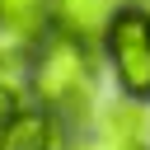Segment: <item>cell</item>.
<instances>
[{
	"mask_svg": "<svg viewBox=\"0 0 150 150\" xmlns=\"http://www.w3.org/2000/svg\"><path fill=\"white\" fill-rule=\"evenodd\" d=\"M103 47H108V66L117 75L122 98L145 103L150 98V9L122 5L103 33Z\"/></svg>",
	"mask_w": 150,
	"mask_h": 150,
	"instance_id": "2",
	"label": "cell"
},
{
	"mask_svg": "<svg viewBox=\"0 0 150 150\" xmlns=\"http://www.w3.org/2000/svg\"><path fill=\"white\" fill-rule=\"evenodd\" d=\"M28 89L38 98V108H47L56 122H89L94 117V94H98V75H94V42L52 28L33 52H28Z\"/></svg>",
	"mask_w": 150,
	"mask_h": 150,
	"instance_id": "1",
	"label": "cell"
},
{
	"mask_svg": "<svg viewBox=\"0 0 150 150\" xmlns=\"http://www.w3.org/2000/svg\"><path fill=\"white\" fill-rule=\"evenodd\" d=\"M56 28V0H0V47L33 52Z\"/></svg>",
	"mask_w": 150,
	"mask_h": 150,
	"instance_id": "3",
	"label": "cell"
},
{
	"mask_svg": "<svg viewBox=\"0 0 150 150\" xmlns=\"http://www.w3.org/2000/svg\"><path fill=\"white\" fill-rule=\"evenodd\" d=\"M19 108H23V98H19V84H9V80H0V131L19 117Z\"/></svg>",
	"mask_w": 150,
	"mask_h": 150,
	"instance_id": "6",
	"label": "cell"
},
{
	"mask_svg": "<svg viewBox=\"0 0 150 150\" xmlns=\"http://www.w3.org/2000/svg\"><path fill=\"white\" fill-rule=\"evenodd\" d=\"M122 5L127 0H56V28H66L84 42H103V33Z\"/></svg>",
	"mask_w": 150,
	"mask_h": 150,
	"instance_id": "4",
	"label": "cell"
},
{
	"mask_svg": "<svg viewBox=\"0 0 150 150\" xmlns=\"http://www.w3.org/2000/svg\"><path fill=\"white\" fill-rule=\"evenodd\" d=\"M127 5H141V9H150V0H127Z\"/></svg>",
	"mask_w": 150,
	"mask_h": 150,
	"instance_id": "7",
	"label": "cell"
},
{
	"mask_svg": "<svg viewBox=\"0 0 150 150\" xmlns=\"http://www.w3.org/2000/svg\"><path fill=\"white\" fill-rule=\"evenodd\" d=\"M61 122L47 108H19V117L0 131V150H56Z\"/></svg>",
	"mask_w": 150,
	"mask_h": 150,
	"instance_id": "5",
	"label": "cell"
}]
</instances>
